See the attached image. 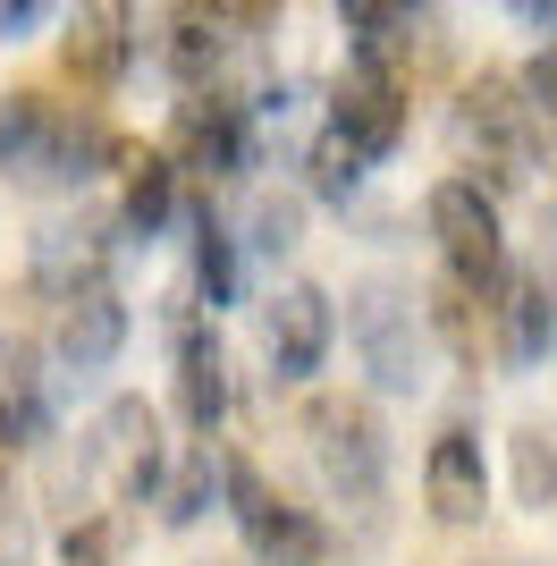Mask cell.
Listing matches in <instances>:
<instances>
[{"mask_svg":"<svg viewBox=\"0 0 557 566\" xmlns=\"http://www.w3.org/2000/svg\"><path fill=\"white\" fill-rule=\"evenodd\" d=\"M347 338L364 355L371 389H389V398H422L431 373H440V338L422 322V296L397 280H364L347 296Z\"/></svg>","mask_w":557,"mask_h":566,"instance_id":"cell-1","label":"cell"},{"mask_svg":"<svg viewBox=\"0 0 557 566\" xmlns=\"http://www.w3.org/2000/svg\"><path fill=\"white\" fill-rule=\"evenodd\" d=\"M515 85H524V102H533V118H540V127H557V43L540 51V60H533L524 76H515Z\"/></svg>","mask_w":557,"mask_h":566,"instance_id":"cell-29","label":"cell"},{"mask_svg":"<svg viewBox=\"0 0 557 566\" xmlns=\"http://www.w3.org/2000/svg\"><path fill=\"white\" fill-rule=\"evenodd\" d=\"M34 549H43V533H34V507H18V499L0 491V566H34Z\"/></svg>","mask_w":557,"mask_h":566,"instance_id":"cell-28","label":"cell"},{"mask_svg":"<svg viewBox=\"0 0 557 566\" xmlns=\"http://www.w3.org/2000/svg\"><path fill=\"white\" fill-rule=\"evenodd\" d=\"M118 347H127V305H118V287H93V296H76V305L51 313V355H60L76 380L111 373Z\"/></svg>","mask_w":557,"mask_h":566,"instance_id":"cell-13","label":"cell"},{"mask_svg":"<svg viewBox=\"0 0 557 566\" xmlns=\"http://www.w3.org/2000/svg\"><path fill=\"white\" fill-rule=\"evenodd\" d=\"M195 305H203V313L237 305V237L220 229V220L195 229Z\"/></svg>","mask_w":557,"mask_h":566,"instance_id":"cell-24","label":"cell"},{"mask_svg":"<svg viewBox=\"0 0 557 566\" xmlns=\"http://www.w3.org/2000/svg\"><path fill=\"white\" fill-rule=\"evenodd\" d=\"M127 9H111V0H93V9H76L69 43H60V69L85 85V94H111L118 76H127V60H136V34H127Z\"/></svg>","mask_w":557,"mask_h":566,"instance_id":"cell-15","label":"cell"},{"mask_svg":"<svg viewBox=\"0 0 557 566\" xmlns=\"http://www.w3.org/2000/svg\"><path fill=\"white\" fill-rule=\"evenodd\" d=\"M111 161H118V136H111V118L76 102V111H69V127H60V161H51V187H69V195H76L85 178H102Z\"/></svg>","mask_w":557,"mask_h":566,"instance_id":"cell-21","label":"cell"},{"mask_svg":"<svg viewBox=\"0 0 557 566\" xmlns=\"http://www.w3.org/2000/svg\"><path fill=\"white\" fill-rule=\"evenodd\" d=\"M111 262H118V220L76 212V220L34 229L25 280H34V296H51V305H76V296H93V287H111Z\"/></svg>","mask_w":557,"mask_h":566,"instance_id":"cell-8","label":"cell"},{"mask_svg":"<svg viewBox=\"0 0 557 566\" xmlns=\"http://www.w3.org/2000/svg\"><path fill=\"white\" fill-rule=\"evenodd\" d=\"M220 499H229V516H237V533H245V549H254V566H322L329 558L322 516L296 507L287 491H271L254 457H220Z\"/></svg>","mask_w":557,"mask_h":566,"instance_id":"cell-4","label":"cell"},{"mask_svg":"<svg viewBox=\"0 0 557 566\" xmlns=\"http://www.w3.org/2000/svg\"><path fill=\"white\" fill-rule=\"evenodd\" d=\"M161 60H169V76H178L186 94H211V76H220V60H229V25L211 18V9H178Z\"/></svg>","mask_w":557,"mask_h":566,"instance_id":"cell-19","label":"cell"},{"mask_svg":"<svg viewBox=\"0 0 557 566\" xmlns=\"http://www.w3.org/2000/svg\"><path fill=\"white\" fill-rule=\"evenodd\" d=\"M329 338H338V305H329V287H313V280L271 287V305H262V355H271L278 380H313L329 364Z\"/></svg>","mask_w":557,"mask_h":566,"instance_id":"cell-10","label":"cell"},{"mask_svg":"<svg viewBox=\"0 0 557 566\" xmlns=\"http://www.w3.org/2000/svg\"><path fill=\"white\" fill-rule=\"evenodd\" d=\"M118 169H127V195H118V229L127 237H161L178 220V169L144 144H118Z\"/></svg>","mask_w":557,"mask_h":566,"instance_id":"cell-17","label":"cell"},{"mask_svg":"<svg viewBox=\"0 0 557 566\" xmlns=\"http://www.w3.org/2000/svg\"><path fill=\"white\" fill-rule=\"evenodd\" d=\"M431 237L448 254V287H464V296L507 287V229H498V203L482 195V178H440L431 187Z\"/></svg>","mask_w":557,"mask_h":566,"instance_id":"cell-5","label":"cell"},{"mask_svg":"<svg viewBox=\"0 0 557 566\" xmlns=\"http://www.w3.org/2000/svg\"><path fill=\"white\" fill-rule=\"evenodd\" d=\"M161 161L178 169V178L186 169H195V178H245V169H254V111L229 102L220 85H211V94H186L178 118H169Z\"/></svg>","mask_w":557,"mask_h":566,"instance_id":"cell-7","label":"cell"},{"mask_svg":"<svg viewBox=\"0 0 557 566\" xmlns=\"http://www.w3.org/2000/svg\"><path fill=\"white\" fill-rule=\"evenodd\" d=\"M456 144H464V161H482L498 187H524V178H533L540 118H533V102H524V85H515L507 69H482L456 94Z\"/></svg>","mask_w":557,"mask_h":566,"instance_id":"cell-3","label":"cell"},{"mask_svg":"<svg viewBox=\"0 0 557 566\" xmlns=\"http://www.w3.org/2000/svg\"><path fill=\"white\" fill-rule=\"evenodd\" d=\"M304 440H313V473L338 507H380L389 491V423L364 398H313L304 406Z\"/></svg>","mask_w":557,"mask_h":566,"instance_id":"cell-2","label":"cell"},{"mask_svg":"<svg viewBox=\"0 0 557 566\" xmlns=\"http://www.w3.org/2000/svg\"><path fill=\"white\" fill-rule=\"evenodd\" d=\"M178 423L195 440L229 423V355H220V331L211 322H186L178 331Z\"/></svg>","mask_w":557,"mask_h":566,"instance_id":"cell-14","label":"cell"},{"mask_svg":"<svg viewBox=\"0 0 557 566\" xmlns=\"http://www.w3.org/2000/svg\"><path fill=\"white\" fill-rule=\"evenodd\" d=\"M557 347V287L549 280H507V305H498V355L507 364H549Z\"/></svg>","mask_w":557,"mask_h":566,"instance_id":"cell-18","label":"cell"},{"mask_svg":"<svg viewBox=\"0 0 557 566\" xmlns=\"http://www.w3.org/2000/svg\"><path fill=\"white\" fill-rule=\"evenodd\" d=\"M422 507L440 524H482L490 507V465H482V440L464 423H448L440 440H431V457H422Z\"/></svg>","mask_w":557,"mask_h":566,"instance_id":"cell-12","label":"cell"},{"mask_svg":"<svg viewBox=\"0 0 557 566\" xmlns=\"http://www.w3.org/2000/svg\"><path fill=\"white\" fill-rule=\"evenodd\" d=\"M211 499H220V449H211V440H195V449H186L178 465L161 473L153 507H161L169 533H186V524H203V516H211Z\"/></svg>","mask_w":557,"mask_h":566,"instance_id":"cell-20","label":"cell"},{"mask_svg":"<svg viewBox=\"0 0 557 566\" xmlns=\"http://www.w3.org/2000/svg\"><path fill=\"white\" fill-rule=\"evenodd\" d=\"M304 195H322V203H355V195H364V153L322 127V136L304 144Z\"/></svg>","mask_w":557,"mask_h":566,"instance_id":"cell-23","label":"cell"},{"mask_svg":"<svg viewBox=\"0 0 557 566\" xmlns=\"http://www.w3.org/2000/svg\"><path fill=\"white\" fill-rule=\"evenodd\" d=\"M25 25H43V0H0V43H18Z\"/></svg>","mask_w":557,"mask_h":566,"instance_id":"cell-30","label":"cell"},{"mask_svg":"<svg viewBox=\"0 0 557 566\" xmlns=\"http://www.w3.org/2000/svg\"><path fill=\"white\" fill-rule=\"evenodd\" d=\"M60 127H69V102L43 94V85H18V94L0 102V169H9L18 187H51Z\"/></svg>","mask_w":557,"mask_h":566,"instance_id":"cell-11","label":"cell"},{"mask_svg":"<svg viewBox=\"0 0 557 566\" xmlns=\"http://www.w3.org/2000/svg\"><path fill=\"white\" fill-rule=\"evenodd\" d=\"M60 566H127V516L118 507H93L60 533Z\"/></svg>","mask_w":557,"mask_h":566,"instance_id":"cell-25","label":"cell"},{"mask_svg":"<svg viewBox=\"0 0 557 566\" xmlns=\"http://www.w3.org/2000/svg\"><path fill=\"white\" fill-rule=\"evenodd\" d=\"M85 457H93V482L127 507V499H153L161 491V473H169V457H161V415L144 398H111L102 415H93V431H85Z\"/></svg>","mask_w":557,"mask_h":566,"instance_id":"cell-6","label":"cell"},{"mask_svg":"<svg viewBox=\"0 0 557 566\" xmlns=\"http://www.w3.org/2000/svg\"><path fill=\"white\" fill-rule=\"evenodd\" d=\"M51 440V406H43V373L34 347L18 331H0V457L9 449H43Z\"/></svg>","mask_w":557,"mask_h":566,"instance_id":"cell-16","label":"cell"},{"mask_svg":"<svg viewBox=\"0 0 557 566\" xmlns=\"http://www.w3.org/2000/svg\"><path fill=\"white\" fill-rule=\"evenodd\" d=\"M507 449H515V499L524 507H557V431L524 423Z\"/></svg>","mask_w":557,"mask_h":566,"instance_id":"cell-26","label":"cell"},{"mask_svg":"<svg viewBox=\"0 0 557 566\" xmlns=\"http://www.w3.org/2000/svg\"><path fill=\"white\" fill-rule=\"evenodd\" d=\"M329 136H347L364 161L406 144V76L380 60H347V76L329 85Z\"/></svg>","mask_w":557,"mask_h":566,"instance_id":"cell-9","label":"cell"},{"mask_svg":"<svg viewBox=\"0 0 557 566\" xmlns=\"http://www.w3.org/2000/svg\"><path fill=\"white\" fill-rule=\"evenodd\" d=\"M296 237H304V203L296 195H254V212H245V245L254 254H296Z\"/></svg>","mask_w":557,"mask_h":566,"instance_id":"cell-27","label":"cell"},{"mask_svg":"<svg viewBox=\"0 0 557 566\" xmlns=\"http://www.w3.org/2000/svg\"><path fill=\"white\" fill-rule=\"evenodd\" d=\"M93 499H102V482H93V457L85 440H43V507H60V516H93Z\"/></svg>","mask_w":557,"mask_h":566,"instance_id":"cell-22","label":"cell"}]
</instances>
